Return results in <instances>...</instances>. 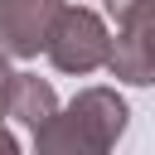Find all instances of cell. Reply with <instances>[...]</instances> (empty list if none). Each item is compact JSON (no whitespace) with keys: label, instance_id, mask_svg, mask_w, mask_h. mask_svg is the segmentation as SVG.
I'll list each match as a JSON object with an SVG mask.
<instances>
[{"label":"cell","instance_id":"obj_4","mask_svg":"<svg viewBox=\"0 0 155 155\" xmlns=\"http://www.w3.org/2000/svg\"><path fill=\"white\" fill-rule=\"evenodd\" d=\"M150 39H155V15H150V19H126V24H116V39H111L102 68H111L116 78L145 87V82L155 78V44H150Z\"/></svg>","mask_w":155,"mask_h":155},{"label":"cell","instance_id":"obj_3","mask_svg":"<svg viewBox=\"0 0 155 155\" xmlns=\"http://www.w3.org/2000/svg\"><path fill=\"white\" fill-rule=\"evenodd\" d=\"M63 5L68 0H0V48L10 58H39Z\"/></svg>","mask_w":155,"mask_h":155},{"label":"cell","instance_id":"obj_6","mask_svg":"<svg viewBox=\"0 0 155 155\" xmlns=\"http://www.w3.org/2000/svg\"><path fill=\"white\" fill-rule=\"evenodd\" d=\"M107 15H111L116 24H126V19H150V15H155V0H107Z\"/></svg>","mask_w":155,"mask_h":155},{"label":"cell","instance_id":"obj_7","mask_svg":"<svg viewBox=\"0 0 155 155\" xmlns=\"http://www.w3.org/2000/svg\"><path fill=\"white\" fill-rule=\"evenodd\" d=\"M10 53L0 48V121H5V97H10V63H5Z\"/></svg>","mask_w":155,"mask_h":155},{"label":"cell","instance_id":"obj_2","mask_svg":"<svg viewBox=\"0 0 155 155\" xmlns=\"http://www.w3.org/2000/svg\"><path fill=\"white\" fill-rule=\"evenodd\" d=\"M107 48H111V34H107L102 15L87 10V5H63L53 29H48V44H44L48 63L58 73H78V78L97 73L107 63Z\"/></svg>","mask_w":155,"mask_h":155},{"label":"cell","instance_id":"obj_5","mask_svg":"<svg viewBox=\"0 0 155 155\" xmlns=\"http://www.w3.org/2000/svg\"><path fill=\"white\" fill-rule=\"evenodd\" d=\"M58 111V92L39 78V73H10V97H5V116H15L19 126H29V136H39Z\"/></svg>","mask_w":155,"mask_h":155},{"label":"cell","instance_id":"obj_1","mask_svg":"<svg viewBox=\"0 0 155 155\" xmlns=\"http://www.w3.org/2000/svg\"><path fill=\"white\" fill-rule=\"evenodd\" d=\"M126 102L116 87H82L68 107L53 111V121L34 136L44 155H102L126 136Z\"/></svg>","mask_w":155,"mask_h":155}]
</instances>
